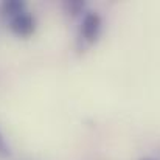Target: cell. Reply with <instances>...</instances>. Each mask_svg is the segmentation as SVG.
Segmentation results:
<instances>
[{
  "label": "cell",
  "instance_id": "cell-5",
  "mask_svg": "<svg viewBox=\"0 0 160 160\" xmlns=\"http://www.w3.org/2000/svg\"><path fill=\"white\" fill-rule=\"evenodd\" d=\"M9 156H11V148H9L8 142L5 140V135H3L2 131H0V157H2V159H6V157H9Z\"/></svg>",
  "mask_w": 160,
  "mask_h": 160
},
{
  "label": "cell",
  "instance_id": "cell-2",
  "mask_svg": "<svg viewBox=\"0 0 160 160\" xmlns=\"http://www.w3.org/2000/svg\"><path fill=\"white\" fill-rule=\"evenodd\" d=\"M9 30L17 38L27 39V38L33 36L36 31V17L31 12L23 11L19 16L9 19Z\"/></svg>",
  "mask_w": 160,
  "mask_h": 160
},
{
  "label": "cell",
  "instance_id": "cell-4",
  "mask_svg": "<svg viewBox=\"0 0 160 160\" xmlns=\"http://www.w3.org/2000/svg\"><path fill=\"white\" fill-rule=\"evenodd\" d=\"M62 6H64V11H65L70 17H78V16L84 11L86 2H82V0H65Z\"/></svg>",
  "mask_w": 160,
  "mask_h": 160
},
{
  "label": "cell",
  "instance_id": "cell-6",
  "mask_svg": "<svg viewBox=\"0 0 160 160\" xmlns=\"http://www.w3.org/2000/svg\"><path fill=\"white\" fill-rule=\"evenodd\" d=\"M140 160H156V159H151V157H143V159H140Z\"/></svg>",
  "mask_w": 160,
  "mask_h": 160
},
{
  "label": "cell",
  "instance_id": "cell-1",
  "mask_svg": "<svg viewBox=\"0 0 160 160\" xmlns=\"http://www.w3.org/2000/svg\"><path fill=\"white\" fill-rule=\"evenodd\" d=\"M101 28H103V17L100 16V12L90 11L82 17L81 27H79V36L81 41H84L86 44H95L101 34Z\"/></svg>",
  "mask_w": 160,
  "mask_h": 160
},
{
  "label": "cell",
  "instance_id": "cell-3",
  "mask_svg": "<svg viewBox=\"0 0 160 160\" xmlns=\"http://www.w3.org/2000/svg\"><path fill=\"white\" fill-rule=\"evenodd\" d=\"M25 2L22 0H5L2 2L0 5V12L3 17H8V19H12L16 16H19L20 12L25 11Z\"/></svg>",
  "mask_w": 160,
  "mask_h": 160
}]
</instances>
